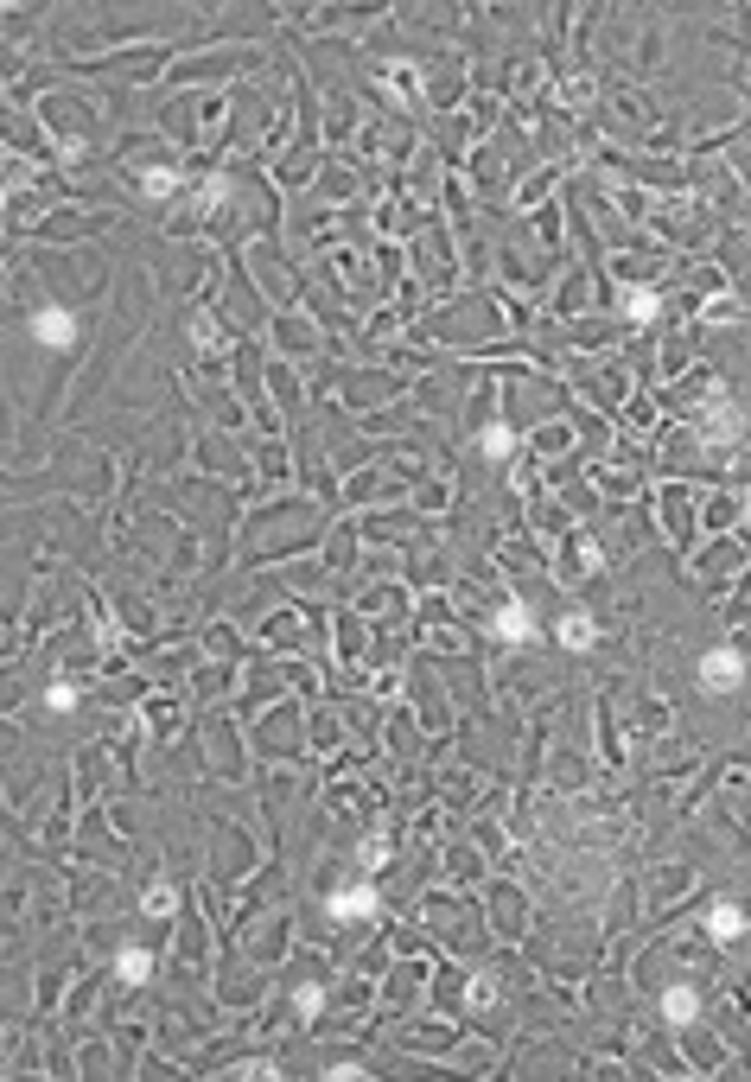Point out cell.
<instances>
[{
  "label": "cell",
  "mask_w": 751,
  "mask_h": 1082,
  "mask_svg": "<svg viewBox=\"0 0 751 1082\" xmlns=\"http://www.w3.org/2000/svg\"><path fill=\"white\" fill-rule=\"evenodd\" d=\"M33 337H39L45 350H64V344L77 337V312H64V306H39V312H33Z\"/></svg>",
  "instance_id": "6da1fadb"
},
{
  "label": "cell",
  "mask_w": 751,
  "mask_h": 1082,
  "mask_svg": "<svg viewBox=\"0 0 751 1082\" xmlns=\"http://www.w3.org/2000/svg\"><path fill=\"white\" fill-rule=\"evenodd\" d=\"M376 911H383L376 885H350V892H337V898H331V917H337V923H369Z\"/></svg>",
  "instance_id": "7a4b0ae2"
},
{
  "label": "cell",
  "mask_w": 751,
  "mask_h": 1082,
  "mask_svg": "<svg viewBox=\"0 0 751 1082\" xmlns=\"http://www.w3.org/2000/svg\"><path fill=\"white\" fill-rule=\"evenodd\" d=\"M738 675H745V656H738V649H707V656H700V681H707V687H732Z\"/></svg>",
  "instance_id": "3957f363"
},
{
  "label": "cell",
  "mask_w": 751,
  "mask_h": 1082,
  "mask_svg": "<svg viewBox=\"0 0 751 1082\" xmlns=\"http://www.w3.org/2000/svg\"><path fill=\"white\" fill-rule=\"evenodd\" d=\"M662 1019H668V1025H694V1019H700V993H694V987H668V993H662Z\"/></svg>",
  "instance_id": "277c9868"
},
{
  "label": "cell",
  "mask_w": 751,
  "mask_h": 1082,
  "mask_svg": "<svg viewBox=\"0 0 751 1082\" xmlns=\"http://www.w3.org/2000/svg\"><path fill=\"white\" fill-rule=\"evenodd\" d=\"M497 637H503V643H529V611H522V605H503V611H497Z\"/></svg>",
  "instance_id": "5b68a950"
},
{
  "label": "cell",
  "mask_w": 751,
  "mask_h": 1082,
  "mask_svg": "<svg viewBox=\"0 0 751 1082\" xmlns=\"http://www.w3.org/2000/svg\"><path fill=\"white\" fill-rule=\"evenodd\" d=\"M561 643H567V649H592V618H586V611H567V618H561Z\"/></svg>",
  "instance_id": "8992f818"
},
{
  "label": "cell",
  "mask_w": 751,
  "mask_h": 1082,
  "mask_svg": "<svg viewBox=\"0 0 751 1082\" xmlns=\"http://www.w3.org/2000/svg\"><path fill=\"white\" fill-rule=\"evenodd\" d=\"M141 191H147V198H172V191H179V172H172V166H147V172H141Z\"/></svg>",
  "instance_id": "52a82bcc"
},
{
  "label": "cell",
  "mask_w": 751,
  "mask_h": 1082,
  "mask_svg": "<svg viewBox=\"0 0 751 1082\" xmlns=\"http://www.w3.org/2000/svg\"><path fill=\"white\" fill-rule=\"evenodd\" d=\"M115 974H122V980H147V974H153V955H147V949H122V955H115Z\"/></svg>",
  "instance_id": "ba28073f"
},
{
  "label": "cell",
  "mask_w": 751,
  "mask_h": 1082,
  "mask_svg": "<svg viewBox=\"0 0 751 1082\" xmlns=\"http://www.w3.org/2000/svg\"><path fill=\"white\" fill-rule=\"evenodd\" d=\"M707 930H713V936H738V930H745V911H738V904H713Z\"/></svg>",
  "instance_id": "9c48e42d"
},
{
  "label": "cell",
  "mask_w": 751,
  "mask_h": 1082,
  "mask_svg": "<svg viewBox=\"0 0 751 1082\" xmlns=\"http://www.w3.org/2000/svg\"><path fill=\"white\" fill-rule=\"evenodd\" d=\"M624 312H630V318H656V312H662V299H656L649 287H630V293H624Z\"/></svg>",
  "instance_id": "30bf717a"
},
{
  "label": "cell",
  "mask_w": 751,
  "mask_h": 1082,
  "mask_svg": "<svg viewBox=\"0 0 751 1082\" xmlns=\"http://www.w3.org/2000/svg\"><path fill=\"white\" fill-rule=\"evenodd\" d=\"M510 446H516V434H510L503 421H497V427H484V440H478V453H484V459H503Z\"/></svg>",
  "instance_id": "8fae6325"
},
{
  "label": "cell",
  "mask_w": 751,
  "mask_h": 1082,
  "mask_svg": "<svg viewBox=\"0 0 751 1082\" xmlns=\"http://www.w3.org/2000/svg\"><path fill=\"white\" fill-rule=\"evenodd\" d=\"M45 707H52V713H71V707H77V687H71V681H58V687L45 694Z\"/></svg>",
  "instance_id": "7c38bea8"
},
{
  "label": "cell",
  "mask_w": 751,
  "mask_h": 1082,
  "mask_svg": "<svg viewBox=\"0 0 751 1082\" xmlns=\"http://www.w3.org/2000/svg\"><path fill=\"white\" fill-rule=\"evenodd\" d=\"M147 911H153V917H172V911H179V898H172V885H153V898H147Z\"/></svg>",
  "instance_id": "4fadbf2b"
},
{
  "label": "cell",
  "mask_w": 751,
  "mask_h": 1082,
  "mask_svg": "<svg viewBox=\"0 0 751 1082\" xmlns=\"http://www.w3.org/2000/svg\"><path fill=\"white\" fill-rule=\"evenodd\" d=\"M318 999H325L318 987H299V1019H318Z\"/></svg>",
  "instance_id": "5bb4252c"
}]
</instances>
